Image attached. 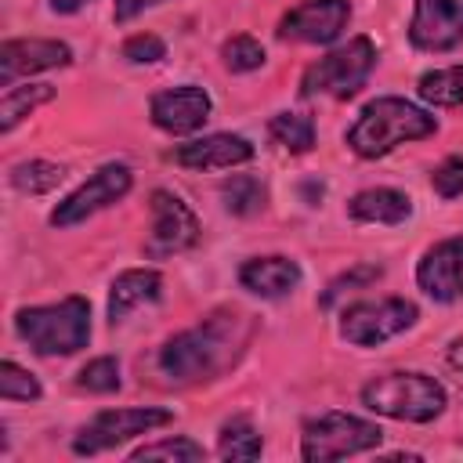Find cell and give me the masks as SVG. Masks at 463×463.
I'll list each match as a JSON object with an SVG mask.
<instances>
[{"instance_id": "d6a6232c", "label": "cell", "mask_w": 463, "mask_h": 463, "mask_svg": "<svg viewBox=\"0 0 463 463\" xmlns=\"http://www.w3.org/2000/svg\"><path fill=\"white\" fill-rule=\"evenodd\" d=\"M156 4H163V0H116L112 18H116V22H130V18H137L145 7H156Z\"/></svg>"}, {"instance_id": "8992f818", "label": "cell", "mask_w": 463, "mask_h": 463, "mask_svg": "<svg viewBox=\"0 0 463 463\" xmlns=\"http://www.w3.org/2000/svg\"><path fill=\"white\" fill-rule=\"evenodd\" d=\"M383 430L369 420L347 416V412H318L304 420L300 434V456L307 463H326V459H344L365 449H376Z\"/></svg>"}, {"instance_id": "ba28073f", "label": "cell", "mask_w": 463, "mask_h": 463, "mask_svg": "<svg viewBox=\"0 0 463 463\" xmlns=\"http://www.w3.org/2000/svg\"><path fill=\"white\" fill-rule=\"evenodd\" d=\"M174 423V412L170 409H105L98 412L72 441V452L76 456H94V452H105V449H116L137 434H148L156 427H166Z\"/></svg>"}, {"instance_id": "603a6c76", "label": "cell", "mask_w": 463, "mask_h": 463, "mask_svg": "<svg viewBox=\"0 0 463 463\" xmlns=\"http://www.w3.org/2000/svg\"><path fill=\"white\" fill-rule=\"evenodd\" d=\"M65 181V166L61 163H47V159H29V163H14L11 166V184L25 195H43L51 188H58Z\"/></svg>"}, {"instance_id": "9c48e42d", "label": "cell", "mask_w": 463, "mask_h": 463, "mask_svg": "<svg viewBox=\"0 0 463 463\" xmlns=\"http://www.w3.org/2000/svg\"><path fill=\"white\" fill-rule=\"evenodd\" d=\"M199 217L192 213V206L166 192V188H156L152 192V232H148V242H145V257L152 260H163V257H174V253H184L199 242Z\"/></svg>"}, {"instance_id": "f546056e", "label": "cell", "mask_w": 463, "mask_h": 463, "mask_svg": "<svg viewBox=\"0 0 463 463\" xmlns=\"http://www.w3.org/2000/svg\"><path fill=\"white\" fill-rule=\"evenodd\" d=\"M430 184H434V192H438L441 199L463 195V156L441 159V163L434 166V174H430Z\"/></svg>"}, {"instance_id": "5b68a950", "label": "cell", "mask_w": 463, "mask_h": 463, "mask_svg": "<svg viewBox=\"0 0 463 463\" xmlns=\"http://www.w3.org/2000/svg\"><path fill=\"white\" fill-rule=\"evenodd\" d=\"M376 65V47L369 36H354L347 40L344 47L329 51L326 58H318L315 65H307V72L300 76V94L304 98H318V94H329V98H354L369 72Z\"/></svg>"}, {"instance_id": "ffe728a7", "label": "cell", "mask_w": 463, "mask_h": 463, "mask_svg": "<svg viewBox=\"0 0 463 463\" xmlns=\"http://www.w3.org/2000/svg\"><path fill=\"white\" fill-rule=\"evenodd\" d=\"M54 98V87L51 83H25V87H7V94H4V101H0V130L7 134V130H14L36 105H43V101H51Z\"/></svg>"}, {"instance_id": "f1b7e54d", "label": "cell", "mask_w": 463, "mask_h": 463, "mask_svg": "<svg viewBox=\"0 0 463 463\" xmlns=\"http://www.w3.org/2000/svg\"><path fill=\"white\" fill-rule=\"evenodd\" d=\"M221 58L232 72H253L264 65V47L253 40V36H232L224 47H221Z\"/></svg>"}, {"instance_id": "8fae6325", "label": "cell", "mask_w": 463, "mask_h": 463, "mask_svg": "<svg viewBox=\"0 0 463 463\" xmlns=\"http://www.w3.org/2000/svg\"><path fill=\"white\" fill-rule=\"evenodd\" d=\"M351 18L347 0H304L282 14L279 36L297 43H333Z\"/></svg>"}, {"instance_id": "4316f807", "label": "cell", "mask_w": 463, "mask_h": 463, "mask_svg": "<svg viewBox=\"0 0 463 463\" xmlns=\"http://www.w3.org/2000/svg\"><path fill=\"white\" fill-rule=\"evenodd\" d=\"M40 394L43 391H40V383H36L33 373H25L14 362H4L0 365V398L4 402H36Z\"/></svg>"}, {"instance_id": "9a60e30c", "label": "cell", "mask_w": 463, "mask_h": 463, "mask_svg": "<svg viewBox=\"0 0 463 463\" xmlns=\"http://www.w3.org/2000/svg\"><path fill=\"white\" fill-rule=\"evenodd\" d=\"M72 51L61 40H7L0 47V83L11 87L18 76L69 65Z\"/></svg>"}, {"instance_id": "44dd1931", "label": "cell", "mask_w": 463, "mask_h": 463, "mask_svg": "<svg viewBox=\"0 0 463 463\" xmlns=\"http://www.w3.org/2000/svg\"><path fill=\"white\" fill-rule=\"evenodd\" d=\"M264 449L257 427L250 423V416H232L224 427H221V438H217V452L221 459H257Z\"/></svg>"}, {"instance_id": "3957f363", "label": "cell", "mask_w": 463, "mask_h": 463, "mask_svg": "<svg viewBox=\"0 0 463 463\" xmlns=\"http://www.w3.org/2000/svg\"><path fill=\"white\" fill-rule=\"evenodd\" d=\"M14 329L36 354H76L90 340V304L83 297H65L58 304L22 307Z\"/></svg>"}, {"instance_id": "d6986e66", "label": "cell", "mask_w": 463, "mask_h": 463, "mask_svg": "<svg viewBox=\"0 0 463 463\" xmlns=\"http://www.w3.org/2000/svg\"><path fill=\"white\" fill-rule=\"evenodd\" d=\"M347 213L365 224H402L412 213V199L398 188H365L351 195Z\"/></svg>"}, {"instance_id": "7402d4cb", "label": "cell", "mask_w": 463, "mask_h": 463, "mask_svg": "<svg viewBox=\"0 0 463 463\" xmlns=\"http://www.w3.org/2000/svg\"><path fill=\"white\" fill-rule=\"evenodd\" d=\"M420 98L430 101V105H463V65H449V69H434V72H423L420 83H416Z\"/></svg>"}, {"instance_id": "6da1fadb", "label": "cell", "mask_w": 463, "mask_h": 463, "mask_svg": "<svg viewBox=\"0 0 463 463\" xmlns=\"http://www.w3.org/2000/svg\"><path fill=\"white\" fill-rule=\"evenodd\" d=\"M253 336V322L242 311H213L199 326L170 336L159 351V369L174 383H203L239 362Z\"/></svg>"}, {"instance_id": "5bb4252c", "label": "cell", "mask_w": 463, "mask_h": 463, "mask_svg": "<svg viewBox=\"0 0 463 463\" xmlns=\"http://www.w3.org/2000/svg\"><path fill=\"white\" fill-rule=\"evenodd\" d=\"M210 109H213L210 94L203 87H192V83L159 90L152 98V105H148L152 123L159 130H166V134H192V130H199L210 119Z\"/></svg>"}, {"instance_id": "484cf974", "label": "cell", "mask_w": 463, "mask_h": 463, "mask_svg": "<svg viewBox=\"0 0 463 463\" xmlns=\"http://www.w3.org/2000/svg\"><path fill=\"white\" fill-rule=\"evenodd\" d=\"M206 452H203V445L199 441H192V438H163V441H156V445H141V449H134L130 452V459L134 463H145V459H170V463H195V459H203Z\"/></svg>"}, {"instance_id": "ac0fdd59", "label": "cell", "mask_w": 463, "mask_h": 463, "mask_svg": "<svg viewBox=\"0 0 463 463\" xmlns=\"http://www.w3.org/2000/svg\"><path fill=\"white\" fill-rule=\"evenodd\" d=\"M159 289H163V275L156 268H130V271L116 275V282L109 289V322L116 326L134 307L159 300Z\"/></svg>"}, {"instance_id": "7c38bea8", "label": "cell", "mask_w": 463, "mask_h": 463, "mask_svg": "<svg viewBox=\"0 0 463 463\" xmlns=\"http://www.w3.org/2000/svg\"><path fill=\"white\" fill-rule=\"evenodd\" d=\"M409 40L420 51H452L463 43V0H416Z\"/></svg>"}, {"instance_id": "cb8c5ba5", "label": "cell", "mask_w": 463, "mask_h": 463, "mask_svg": "<svg viewBox=\"0 0 463 463\" xmlns=\"http://www.w3.org/2000/svg\"><path fill=\"white\" fill-rule=\"evenodd\" d=\"M221 199H224L228 213H235V217H250V213H257V210L264 206L268 192H264L260 177H253V174H235L232 181L221 184Z\"/></svg>"}, {"instance_id": "30bf717a", "label": "cell", "mask_w": 463, "mask_h": 463, "mask_svg": "<svg viewBox=\"0 0 463 463\" xmlns=\"http://www.w3.org/2000/svg\"><path fill=\"white\" fill-rule=\"evenodd\" d=\"M130 184H134V177H130V170H127L123 163H105V166L94 170L72 195H65V199L54 206L51 224H54V228H72V224L87 221L90 213H98V210L119 203V199L130 192Z\"/></svg>"}, {"instance_id": "4dcf8cb0", "label": "cell", "mask_w": 463, "mask_h": 463, "mask_svg": "<svg viewBox=\"0 0 463 463\" xmlns=\"http://www.w3.org/2000/svg\"><path fill=\"white\" fill-rule=\"evenodd\" d=\"M123 58L134 61V65H152V61L166 58V43L159 36H152V33H137V36H130L123 43Z\"/></svg>"}, {"instance_id": "7a4b0ae2", "label": "cell", "mask_w": 463, "mask_h": 463, "mask_svg": "<svg viewBox=\"0 0 463 463\" xmlns=\"http://www.w3.org/2000/svg\"><path fill=\"white\" fill-rule=\"evenodd\" d=\"M434 130H438V119L427 109H420L405 98H376L362 109V116L347 130V145L362 159H380L405 141L430 137Z\"/></svg>"}, {"instance_id": "836d02e7", "label": "cell", "mask_w": 463, "mask_h": 463, "mask_svg": "<svg viewBox=\"0 0 463 463\" xmlns=\"http://www.w3.org/2000/svg\"><path fill=\"white\" fill-rule=\"evenodd\" d=\"M449 365H452V369H459V373H463V336H459V340H452V344H449Z\"/></svg>"}, {"instance_id": "83f0119b", "label": "cell", "mask_w": 463, "mask_h": 463, "mask_svg": "<svg viewBox=\"0 0 463 463\" xmlns=\"http://www.w3.org/2000/svg\"><path fill=\"white\" fill-rule=\"evenodd\" d=\"M76 383L83 387V391H94V394H112V391H119V362L116 358H94V362H87L83 369H80V376H76Z\"/></svg>"}, {"instance_id": "2e32d148", "label": "cell", "mask_w": 463, "mask_h": 463, "mask_svg": "<svg viewBox=\"0 0 463 463\" xmlns=\"http://www.w3.org/2000/svg\"><path fill=\"white\" fill-rule=\"evenodd\" d=\"M174 159L188 170H232L253 159V145L239 134H210L174 148Z\"/></svg>"}, {"instance_id": "1f68e13d", "label": "cell", "mask_w": 463, "mask_h": 463, "mask_svg": "<svg viewBox=\"0 0 463 463\" xmlns=\"http://www.w3.org/2000/svg\"><path fill=\"white\" fill-rule=\"evenodd\" d=\"M373 279H380V264H362V268H351L347 275H340L329 289H326V297H322V304H333V297L336 293H344V286H362V282H373Z\"/></svg>"}, {"instance_id": "e0dca14e", "label": "cell", "mask_w": 463, "mask_h": 463, "mask_svg": "<svg viewBox=\"0 0 463 463\" xmlns=\"http://www.w3.org/2000/svg\"><path fill=\"white\" fill-rule=\"evenodd\" d=\"M239 282L257 297L279 300L300 286V264L289 257H279V253L275 257H253L239 268Z\"/></svg>"}, {"instance_id": "4fadbf2b", "label": "cell", "mask_w": 463, "mask_h": 463, "mask_svg": "<svg viewBox=\"0 0 463 463\" xmlns=\"http://www.w3.org/2000/svg\"><path fill=\"white\" fill-rule=\"evenodd\" d=\"M416 282L430 300L452 304L463 293V235H452L430 246L416 264Z\"/></svg>"}, {"instance_id": "e575fe53", "label": "cell", "mask_w": 463, "mask_h": 463, "mask_svg": "<svg viewBox=\"0 0 463 463\" xmlns=\"http://www.w3.org/2000/svg\"><path fill=\"white\" fill-rule=\"evenodd\" d=\"M83 4H90V0H51V7H54L58 14H72V11H80Z\"/></svg>"}, {"instance_id": "277c9868", "label": "cell", "mask_w": 463, "mask_h": 463, "mask_svg": "<svg viewBox=\"0 0 463 463\" xmlns=\"http://www.w3.org/2000/svg\"><path fill=\"white\" fill-rule=\"evenodd\" d=\"M362 405L376 416L430 423L445 412V387L427 373H383L362 387Z\"/></svg>"}, {"instance_id": "52a82bcc", "label": "cell", "mask_w": 463, "mask_h": 463, "mask_svg": "<svg viewBox=\"0 0 463 463\" xmlns=\"http://www.w3.org/2000/svg\"><path fill=\"white\" fill-rule=\"evenodd\" d=\"M420 318L416 304L405 297H380V300H358L347 304L340 315V336L354 347H380L391 336L405 333Z\"/></svg>"}, {"instance_id": "d4e9b609", "label": "cell", "mask_w": 463, "mask_h": 463, "mask_svg": "<svg viewBox=\"0 0 463 463\" xmlns=\"http://www.w3.org/2000/svg\"><path fill=\"white\" fill-rule=\"evenodd\" d=\"M268 130H271V137H275L282 148H289V152H307V148L315 145V123H311L307 116H297V112H279V116H271Z\"/></svg>"}]
</instances>
